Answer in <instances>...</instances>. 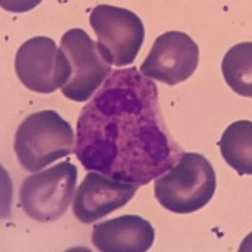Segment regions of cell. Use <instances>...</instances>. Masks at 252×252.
I'll use <instances>...</instances> for the list:
<instances>
[{"instance_id": "5b68a950", "label": "cell", "mask_w": 252, "mask_h": 252, "mask_svg": "<svg viewBox=\"0 0 252 252\" xmlns=\"http://www.w3.org/2000/svg\"><path fill=\"white\" fill-rule=\"evenodd\" d=\"M90 26L97 35V48L110 66H129L140 52L145 28L129 9L100 4L90 13Z\"/></svg>"}, {"instance_id": "30bf717a", "label": "cell", "mask_w": 252, "mask_h": 252, "mask_svg": "<svg viewBox=\"0 0 252 252\" xmlns=\"http://www.w3.org/2000/svg\"><path fill=\"white\" fill-rule=\"evenodd\" d=\"M155 240L149 220L136 215H125L96 224L92 244L102 252H145Z\"/></svg>"}, {"instance_id": "9c48e42d", "label": "cell", "mask_w": 252, "mask_h": 252, "mask_svg": "<svg viewBox=\"0 0 252 252\" xmlns=\"http://www.w3.org/2000/svg\"><path fill=\"white\" fill-rule=\"evenodd\" d=\"M139 186L116 181L98 172H90L78 187L73 199V215L90 224L129 203Z\"/></svg>"}, {"instance_id": "8992f818", "label": "cell", "mask_w": 252, "mask_h": 252, "mask_svg": "<svg viewBox=\"0 0 252 252\" xmlns=\"http://www.w3.org/2000/svg\"><path fill=\"white\" fill-rule=\"evenodd\" d=\"M69 66V77L61 89L64 97L85 102L100 90L112 73L111 66L103 60L97 43L81 28L67 31L60 42Z\"/></svg>"}, {"instance_id": "ba28073f", "label": "cell", "mask_w": 252, "mask_h": 252, "mask_svg": "<svg viewBox=\"0 0 252 252\" xmlns=\"http://www.w3.org/2000/svg\"><path fill=\"white\" fill-rule=\"evenodd\" d=\"M198 63V44L187 33L170 31L154 40L139 72L146 78L175 86L194 73Z\"/></svg>"}, {"instance_id": "6da1fadb", "label": "cell", "mask_w": 252, "mask_h": 252, "mask_svg": "<svg viewBox=\"0 0 252 252\" xmlns=\"http://www.w3.org/2000/svg\"><path fill=\"white\" fill-rule=\"evenodd\" d=\"M75 153L86 170L145 186L183 150L164 123L155 82L130 67L112 72L81 110Z\"/></svg>"}, {"instance_id": "277c9868", "label": "cell", "mask_w": 252, "mask_h": 252, "mask_svg": "<svg viewBox=\"0 0 252 252\" xmlns=\"http://www.w3.org/2000/svg\"><path fill=\"white\" fill-rule=\"evenodd\" d=\"M77 168L69 161L29 175L22 183L20 204L24 212L38 222H52L67 212L75 197Z\"/></svg>"}, {"instance_id": "8fae6325", "label": "cell", "mask_w": 252, "mask_h": 252, "mask_svg": "<svg viewBox=\"0 0 252 252\" xmlns=\"http://www.w3.org/2000/svg\"><path fill=\"white\" fill-rule=\"evenodd\" d=\"M220 155L240 175L252 173V123L238 120L224 130L220 141Z\"/></svg>"}, {"instance_id": "3957f363", "label": "cell", "mask_w": 252, "mask_h": 252, "mask_svg": "<svg viewBox=\"0 0 252 252\" xmlns=\"http://www.w3.org/2000/svg\"><path fill=\"white\" fill-rule=\"evenodd\" d=\"M75 131L55 110L31 114L18 126L14 152L28 172H38L75 152Z\"/></svg>"}, {"instance_id": "52a82bcc", "label": "cell", "mask_w": 252, "mask_h": 252, "mask_svg": "<svg viewBox=\"0 0 252 252\" xmlns=\"http://www.w3.org/2000/svg\"><path fill=\"white\" fill-rule=\"evenodd\" d=\"M15 72L28 90L52 94L69 77V66L62 49L52 38L39 35L26 40L15 56Z\"/></svg>"}, {"instance_id": "7a4b0ae2", "label": "cell", "mask_w": 252, "mask_h": 252, "mask_svg": "<svg viewBox=\"0 0 252 252\" xmlns=\"http://www.w3.org/2000/svg\"><path fill=\"white\" fill-rule=\"evenodd\" d=\"M217 178L211 161L198 153H182L177 163L158 177L154 193L165 209L178 215L197 212L211 202Z\"/></svg>"}, {"instance_id": "7c38bea8", "label": "cell", "mask_w": 252, "mask_h": 252, "mask_svg": "<svg viewBox=\"0 0 252 252\" xmlns=\"http://www.w3.org/2000/svg\"><path fill=\"white\" fill-rule=\"evenodd\" d=\"M224 81L236 94L252 97V43L244 42L228 49L222 61Z\"/></svg>"}]
</instances>
